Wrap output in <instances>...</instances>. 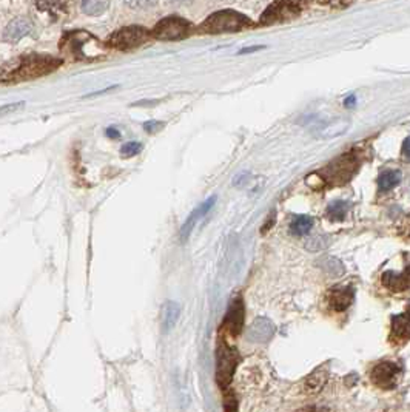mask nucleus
Returning <instances> with one entry per match:
<instances>
[{
    "mask_svg": "<svg viewBox=\"0 0 410 412\" xmlns=\"http://www.w3.org/2000/svg\"><path fill=\"white\" fill-rule=\"evenodd\" d=\"M251 25V20L247 16H244V14L232 10H226L212 14V16L204 22L203 27H200V31L210 34L233 33L242 31V29L250 28Z\"/></svg>",
    "mask_w": 410,
    "mask_h": 412,
    "instance_id": "obj_1",
    "label": "nucleus"
},
{
    "mask_svg": "<svg viewBox=\"0 0 410 412\" xmlns=\"http://www.w3.org/2000/svg\"><path fill=\"white\" fill-rule=\"evenodd\" d=\"M307 6V0H274L261 16V25L270 27L293 20L301 16Z\"/></svg>",
    "mask_w": 410,
    "mask_h": 412,
    "instance_id": "obj_2",
    "label": "nucleus"
},
{
    "mask_svg": "<svg viewBox=\"0 0 410 412\" xmlns=\"http://www.w3.org/2000/svg\"><path fill=\"white\" fill-rule=\"evenodd\" d=\"M61 47L74 59H96L102 55L99 42L94 39V36L85 31L65 34Z\"/></svg>",
    "mask_w": 410,
    "mask_h": 412,
    "instance_id": "obj_3",
    "label": "nucleus"
},
{
    "mask_svg": "<svg viewBox=\"0 0 410 412\" xmlns=\"http://www.w3.org/2000/svg\"><path fill=\"white\" fill-rule=\"evenodd\" d=\"M237 363H240V354L236 349H232L227 343L221 341L218 352H216V381L222 389L232 383Z\"/></svg>",
    "mask_w": 410,
    "mask_h": 412,
    "instance_id": "obj_4",
    "label": "nucleus"
},
{
    "mask_svg": "<svg viewBox=\"0 0 410 412\" xmlns=\"http://www.w3.org/2000/svg\"><path fill=\"white\" fill-rule=\"evenodd\" d=\"M148 39V31L142 27H126L110 37L108 45L116 50H131Z\"/></svg>",
    "mask_w": 410,
    "mask_h": 412,
    "instance_id": "obj_5",
    "label": "nucleus"
},
{
    "mask_svg": "<svg viewBox=\"0 0 410 412\" xmlns=\"http://www.w3.org/2000/svg\"><path fill=\"white\" fill-rule=\"evenodd\" d=\"M59 65V61L53 57H29L19 66L17 71L13 73V78L16 79H33L39 78L53 71Z\"/></svg>",
    "mask_w": 410,
    "mask_h": 412,
    "instance_id": "obj_6",
    "label": "nucleus"
},
{
    "mask_svg": "<svg viewBox=\"0 0 410 412\" xmlns=\"http://www.w3.org/2000/svg\"><path fill=\"white\" fill-rule=\"evenodd\" d=\"M189 33H190V24L181 17L163 19L153 29V34L156 39H161V41H179V39H184Z\"/></svg>",
    "mask_w": 410,
    "mask_h": 412,
    "instance_id": "obj_7",
    "label": "nucleus"
},
{
    "mask_svg": "<svg viewBox=\"0 0 410 412\" xmlns=\"http://www.w3.org/2000/svg\"><path fill=\"white\" fill-rule=\"evenodd\" d=\"M402 368L398 363L383 362L376 364L372 371V381L383 389H392L397 386Z\"/></svg>",
    "mask_w": 410,
    "mask_h": 412,
    "instance_id": "obj_8",
    "label": "nucleus"
},
{
    "mask_svg": "<svg viewBox=\"0 0 410 412\" xmlns=\"http://www.w3.org/2000/svg\"><path fill=\"white\" fill-rule=\"evenodd\" d=\"M358 169V161L353 155H344L341 156L338 161L332 162L329 169L325 170V173H329V178H332L335 183H346L350 179Z\"/></svg>",
    "mask_w": 410,
    "mask_h": 412,
    "instance_id": "obj_9",
    "label": "nucleus"
},
{
    "mask_svg": "<svg viewBox=\"0 0 410 412\" xmlns=\"http://www.w3.org/2000/svg\"><path fill=\"white\" fill-rule=\"evenodd\" d=\"M222 326L232 336L240 335L244 326V304L241 298H235L232 304L228 306Z\"/></svg>",
    "mask_w": 410,
    "mask_h": 412,
    "instance_id": "obj_10",
    "label": "nucleus"
},
{
    "mask_svg": "<svg viewBox=\"0 0 410 412\" xmlns=\"http://www.w3.org/2000/svg\"><path fill=\"white\" fill-rule=\"evenodd\" d=\"M214 202H216V197H210L208 199H205L204 202H200V204L195 208V211H193L189 215L187 221H185L182 224L181 232H179V238H181L182 243H185L190 238L191 232H193V229L196 227V224L199 222V220H203L204 216L212 211L213 206H214Z\"/></svg>",
    "mask_w": 410,
    "mask_h": 412,
    "instance_id": "obj_11",
    "label": "nucleus"
},
{
    "mask_svg": "<svg viewBox=\"0 0 410 412\" xmlns=\"http://www.w3.org/2000/svg\"><path fill=\"white\" fill-rule=\"evenodd\" d=\"M353 289L349 286H341V287H332L329 292V303L333 311L337 312H344L347 307L353 301Z\"/></svg>",
    "mask_w": 410,
    "mask_h": 412,
    "instance_id": "obj_12",
    "label": "nucleus"
},
{
    "mask_svg": "<svg viewBox=\"0 0 410 412\" xmlns=\"http://www.w3.org/2000/svg\"><path fill=\"white\" fill-rule=\"evenodd\" d=\"M383 284L393 292L407 290L410 286V267H406L402 272L387 271L383 274Z\"/></svg>",
    "mask_w": 410,
    "mask_h": 412,
    "instance_id": "obj_13",
    "label": "nucleus"
},
{
    "mask_svg": "<svg viewBox=\"0 0 410 412\" xmlns=\"http://www.w3.org/2000/svg\"><path fill=\"white\" fill-rule=\"evenodd\" d=\"M390 339L397 343H404L410 340V311L400 313L392 318Z\"/></svg>",
    "mask_w": 410,
    "mask_h": 412,
    "instance_id": "obj_14",
    "label": "nucleus"
},
{
    "mask_svg": "<svg viewBox=\"0 0 410 412\" xmlns=\"http://www.w3.org/2000/svg\"><path fill=\"white\" fill-rule=\"evenodd\" d=\"M350 127V121L347 119H333V121L325 122L318 127L316 138L319 139H333L344 134Z\"/></svg>",
    "mask_w": 410,
    "mask_h": 412,
    "instance_id": "obj_15",
    "label": "nucleus"
},
{
    "mask_svg": "<svg viewBox=\"0 0 410 412\" xmlns=\"http://www.w3.org/2000/svg\"><path fill=\"white\" fill-rule=\"evenodd\" d=\"M274 334V326L272 325L270 320L267 318H258L249 329V340L263 343L268 341Z\"/></svg>",
    "mask_w": 410,
    "mask_h": 412,
    "instance_id": "obj_16",
    "label": "nucleus"
},
{
    "mask_svg": "<svg viewBox=\"0 0 410 412\" xmlns=\"http://www.w3.org/2000/svg\"><path fill=\"white\" fill-rule=\"evenodd\" d=\"M179 315H181V306L175 301H167L163 303L162 311H161V325H162V332H168L173 329L177 323Z\"/></svg>",
    "mask_w": 410,
    "mask_h": 412,
    "instance_id": "obj_17",
    "label": "nucleus"
},
{
    "mask_svg": "<svg viewBox=\"0 0 410 412\" xmlns=\"http://www.w3.org/2000/svg\"><path fill=\"white\" fill-rule=\"evenodd\" d=\"M31 22L25 17H19V19H14L11 24L6 27L5 29V34L3 37L6 41H11V42H17L20 41L22 37L27 36L29 31H31Z\"/></svg>",
    "mask_w": 410,
    "mask_h": 412,
    "instance_id": "obj_18",
    "label": "nucleus"
},
{
    "mask_svg": "<svg viewBox=\"0 0 410 412\" xmlns=\"http://www.w3.org/2000/svg\"><path fill=\"white\" fill-rule=\"evenodd\" d=\"M327 381V371H324V368H319L316 369L313 374H310L309 378L305 380V392L307 394H318L321 392V389L324 388Z\"/></svg>",
    "mask_w": 410,
    "mask_h": 412,
    "instance_id": "obj_19",
    "label": "nucleus"
},
{
    "mask_svg": "<svg viewBox=\"0 0 410 412\" xmlns=\"http://www.w3.org/2000/svg\"><path fill=\"white\" fill-rule=\"evenodd\" d=\"M36 6L43 13H48L51 16H61L66 10V3L68 0H34Z\"/></svg>",
    "mask_w": 410,
    "mask_h": 412,
    "instance_id": "obj_20",
    "label": "nucleus"
},
{
    "mask_svg": "<svg viewBox=\"0 0 410 412\" xmlns=\"http://www.w3.org/2000/svg\"><path fill=\"white\" fill-rule=\"evenodd\" d=\"M401 183V171L398 170H386L384 173L379 175L378 187L381 192H389L395 189Z\"/></svg>",
    "mask_w": 410,
    "mask_h": 412,
    "instance_id": "obj_21",
    "label": "nucleus"
},
{
    "mask_svg": "<svg viewBox=\"0 0 410 412\" xmlns=\"http://www.w3.org/2000/svg\"><path fill=\"white\" fill-rule=\"evenodd\" d=\"M313 226V220L309 215H298L293 218L292 224H290V232L295 236H302L305 234H309L310 229Z\"/></svg>",
    "mask_w": 410,
    "mask_h": 412,
    "instance_id": "obj_22",
    "label": "nucleus"
},
{
    "mask_svg": "<svg viewBox=\"0 0 410 412\" xmlns=\"http://www.w3.org/2000/svg\"><path fill=\"white\" fill-rule=\"evenodd\" d=\"M108 8V0H82V11L88 16H101Z\"/></svg>",
    "mask_w": 410,
    "mask_h": 412,
    "instance_id": "obj_23",
    "label": "nucleus"
},
{
    "mask_svg": "<svg viewBox=\"0 0 410 412\" xmlns=\"http://www.w3.org/2000/svg\"><path fill=\"white\" fill-rule=\"evenodd\" d=\"M349 211V204L346 201H335L332 204L327 207V218L332 221H342L346 218Z\"/></svg>",
    "mask_w": 410,
    "mask_h": 412,
    "instance_id": "obj_24",
    "label": "nucleus"
},
{
    "mask_svg": "<svg viewBox=\"0 0 410 412\" xmlns=\"http://www.w3.org/2000/svg\"><path fill=\"white\" fill-rule=\"evenodd\" d=\"M323 269H324V271L327 274L332 275V276H338V275H341L342 272H344V267H342V264L339 263V261L335 260V258H327V260H324Z\"/></svg>",
    "mask_w": 410,
    "mask_h": 412,
    "instance_id": "obj_25",
    "label": "nucleus"
},
{
    "mask_svg": "<svg viewBox=\"0 0 410 412\" xmlns=\"http://www.w3.org/2000/svg\"><path fill=\"white\" fill-rule=\"evenodd\" d=\"M142 152V144L140 142H126L121 148V155L124 158H133V156L139 155Z\"/></svg>",
    "mask_w": 410,
    "mask_h": 412,
    "instance_id": "obj_26",
    "label": "nucleus"
},
{
    "mask_svg": "<svg viewBox=\"0 0 410 412\" xmlns=\"http://www.w3.org/2000/svg\"><path fill=\"white\" fill-rule=\"evenodd\" d=\"M158 0H125V3L133 10H145L150 8V6L156 5Z\"/></svg>",
    "mask_w": 410,
    "mask_h": 412,
    "instance_id": "obj_27",
    "label": "nucleus"
},
{
    "mask_svg": "<svg viewBox=\"0 0 410 412\" xmlns=\"http://www.w3.org/2000/svg\"><path fill=\"white\" fill-rule=\"evenodd\" d=\"M25 107V102H16V104H8V106H3L0 107V116H5L8 113H14V111H17L20 108Z\"/></svg>",
    "mask_w": 410,
    "mask_h": 412,
    "instance_id": "obj_28",
    "label": "nucleus"
},
{
    "mask_svg": "<svg viewBox=\"0 0 410 412\" xmlns=\"http://www.w3.org/2000/svg\"><path fill=\"white\" fill-rule=\"evenodd\" d=\"M163 127V122H159V121H148V122H145L144 124V130L147 132V133H156V132H159L161 129Z\"/></svg>",
    "mask_w": 410,
    "mask_h": 412,
    "instance_id": "obj_29",
    "label": "nucleus"
},
{
    "mask_svg": "<svg viewBox=\"0 0 410 412\" xmlns=\"http://www.w3.org/2000/svg\"><path fill=\"white\" fill-rule=\"evenodd\" d=\"M355 2H358V0H327V3H329L332 8H346V6Z\"/></svg>",
    "mask_w": 410,
    "mask_h": 412,
    "instance_id": "obj_30",
    "label": "nucleus"
},
{
    "mask_svg": "<svg viewBox=\"0 0 410 412\" xmlns=\"http://www.w3.org/2000/svg\"><path fill=\"white\" fill-rule=\"evenodd\" d=\"M401 152H402V155L406 156L407 159H410V138H407V139L404 141V144H402Z\"/></svg>",
    "mask_w": 410,
    "mask_h": 412,
    "instance_id": "obj_31",
    "label": "nucleus"
},
{
    "mask_svg": "<svg viewBox=\"0 0 410 412\" xmlns=\"http://www.w3.org/2000/svg\"><path fill=\"white\" fill-rule=\"evenodd\" d=\"M107 136H110L111 139H117L119 136H121V134H119V132L116 129H113V127H111V129L107 130Z\"/></svg>",
    "mask_w": 410,
    "mask_h": 412,
    "instance_id": "obj_32",
    "label": "nucleus"
},
{
    "mask_svg": "<svg viewBox=\"0 0 410 412\" xmlns=\"http://www.w3.org/2000/svg\"><path fill=\"white\" fill-rule=\"evenodd\" d=\"M264 47H251V48H244L242 51H240V55H247V53H253V51H258V50H263Z\"/></svg>",
    "mask_w": 410,
    "mask_h": 412,
    "instance_id": "obj_33",
    "label": "nucleus"
},
{
    "mask_svg": "<svg viewBox=\"0 0 410 412\" xmlns=\"http://www.w3.org/2000/svg\"><path fill=\"white\" fill-rule=\"evenodd\" d=\"M355 102H356V97L355 96L347 97V99H346V107H353Z\"/></svg>",
    "mask_w": 410,
    "mask_h": 412,
    "instance_id": "obj_34",
    "label": "nucleus"
},
{
    "mask_svg": "<svg viewBox=\"0 0 410 412\" xmlns=\"http://www.w3.org/2000/svg\"><path fill=\"white\" fill-rule=\"evenodd\" d=\"M185 0H167V3L170 5H179V3H184Z\"/></svg>",
    "mask_w": 410,
    "mask_h": 412,
    "instance_id": "obj_35",
    "label": "nucleus"
}]
</instances>
